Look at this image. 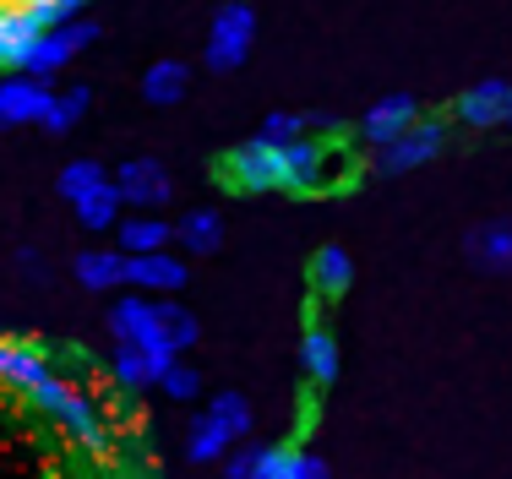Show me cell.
Segmentation results:
<instances>
[{
	"mask_svg": "<svg viewBox=\"0 0 512 479\" xmlns=\"http://www.w3.org/2000/svg\"><path fill=\"white\" fill-rule=\"evenodd\" d=\"M175 240L186 245L191 256H213L218 245H224V218H218L213 207H197V213H186L175 224Z\"/></svg>",
	"mask_w": 512,
	"mask_h": 479,
	"instance_id": "19",
	"label": "cell"
},
{
	"mask_svg": "<svg viewBox=\"0 0 512 479\" xmlns=\"http://www.w3.org/2000/svg\"><path fill=\"white\" fill-rule=\"evenodd\" d=\"M251 44H256V6L251 0H229V6L213 17L207 44H202L207 71H240L246 55H251Z\"/></svg>",
	"mask_w": 512,
	"mask_h": 479,
	"instance_id": "4",
	"label": "cell"
},
{
	"mask_svg": "<svg viewBox=\"0 0 512 479\" xmlns=\"http://www.w3.org/2000/svg\"><path fill=\"white\" fill-rule=\"evenodd\" d=\"M186 93H191L186 60H153V66L142 71V98H148V104H180Z\"/></svg>",
	"mask_w": 512,
	"mask_h": 479,
	"instance_id": "15",
	"label": "cell"
},
{
	"mask_svg": "<svg viewBox=\"0 0 512 479\" xmlns=\"http://www.w3.org/2000/svg\"><path fill=\"white\" fill-rule=\"evenodd\" d=\"M420 98L414 93H387V98H376L371 109L360 115V137L371 142V147H387V142H398L409 126H420Z\"/></svg>",
	"mask_w": 512,
	"mask_h": 479,
	"instance_id": "10",
	"label": "cell"
},
{
	"mask_svg": "<svg viewBox=\"0 0 512 479\" xmlns=\"http://www.w3.org/2000/svg\"><path fill=\"white\" fill-rule=\"evenodd\" d=\"M300 371H306L316 387H327L338 376V343L327 327H306V333H300Z\"/></svg>",
	"mask_w": 512,
	"mask_h": 479,
	"instance_id": "17",
	"label": "cell"
},
{
	"mask_svg": "<svg viewBox=\"0 0 512 479\" xmlns=\"http://www.w3.org/2000/svg\"><path fill=\"white\" fill-rule=\"evenodd\" d=\"M355 284V262H349L344 245H322V251L311 256V289L322 294V300H344V289Z\"/></svg>",
	"mask_w": 512,
	"mask_h": 479,
	"instance_id": "14",
	"label": "cell"
},
{
	"mask_svg": "<svg viewBox=\"0 0 512 479\" xmlns=\"http://www.w3.org/2000/svg\"><path fill=\"white\" fill-rule=\"evenodd\" d=\"M229 479H327V463L300 447H240L229 458Z\"/></svg>",
	"mask_w": 512,
	"mask_h": 479,
	"instance_id": "6",
	"label": "cell"
},
{
	"mask_svg": "<svg viewBox=\"0 0 512 479\" xmlns=\"http://www.w3.org/2000/svg\"><path fill=\"white\" fill-rule=\"evenodd\" d=\"M153 305H158V327H164V338L175 343V354L191 349V343H197V333H202L197 316H191L186 305H175V300H153Z\"/></svg>",
	"mask_w": 512,
	"mask_h": 479,
	"instance_id": "24",
	"label": "cell"
},
{
	"mask_svg": "<svg viewBox=\"0 0 512 479\" xmlns=\"http://www.w3.org/2000/svg\"><path fill=\"white\" fill-rule=\"evenodd\" d=\"M109 333H115L120 349L142 354V360H148L158 376H164L169 365L180 360L175 343H169V338H164V327H158V305L148 300V294H126V300L109 305Z\"/></svg>",
	"mask_w": 512,
	"mask_h": 479,
	"instance_id": "2",
	"label": "cell"
},
{
	"mask_svg": "<svg viewBox=\"0 0 512 479\" xmlns=\"http://www.w3.org/2000/svg\"><path fill=\"white\" fill-rule=\"evenodd\" d=\"M88 109H93V88H60L55 104H50V115H44V131H50V137H66Z\"/></svg>",
	"mask_w": 512,
	"mask_h": 479,
	"instance_id": "21",
	"label": "cell"
},
{
	"mask_svg": "<svg viewBox=\"0 0 512 479\" xmlns=\"http://www.w3.org/2000/svg\"><path fill=\"white\" fill-rule=\"evenodd\" d=\"M463 256L480 273H512V218H485L463 235Z\"/></svg>",
	"mask_w": 512,
	"mask_h": 479,
	"instance_id": "11",
	"label": "cell"
},
{
	"mask_svg": "<svg viewBox=\"0 0 512 479\" xmlns=\"http://www.w3.org/2000/svg\"><path fill=\"white\" fill-rule=\"evenodd\" d=\"M115 191L126 207H142V213H158V207L175 196V180H169V164H158V158H126V164L115 169Z\"/></svg>",
	"mask_w": 512,
	"mask_h": 479,
	"instance_id": "8",
	"label": "cell"
},
{
	"mask_svg": "<svg viewBox=\"0 0 512 479\" xmlns=\"http://www.w3.org/2000/svg\"><path fill=\"white\" fill-rule=\"evenodd\" d=\"M71 213H77V224H82V229L104 235V229H120V213H126V202H120L115 180H109V186H99L93 196H82V202L71 207Z\"/></svg>",
	"mask_w": 512,
	"mask_h": 479,
	"instance_id": "20",
	"label": "cell"
},
{
	"mask_svg": "<svg viewBox=\"0 0 512 479\" xmlns=\"http://www.w3.org/2000/svg\"><path fill=\"white\" fill-rule=\"evenodd\" d=\"M115 382L126 387V392H142V387H158V371L142 360V354L120 349V354H115Z\"/></svg>",
	"mask_w": 512,
	"mask_h": 479,
	"instance_id": "25",
	"label": "cell"
},
{
	"mask_svg": "<svg viewBox=\"0 0 512 479\" xmlns=\"http://www.w3.org/2000/svg\"><path fill=\"white\" fill-rule=\"evenodd\" d=\"M507 93H512V82H480V88H469L453 104V120H463L469 131H491V126H502V115H507Z\"/></svg>",
	"mask_w": 512,
	"mask_h": 479,
	"instance_id": "13",
	"label": "cell"
},
{
	"mask_svg": "<svg viewBox=\"0 0 512 479\" xmlns=\"http://www.w3.org/2000/svg\"><path fill=\"white\" fill-rule=\"evenodd\" d=\"M240 436H251V403L246 392H218L213 403L191 420V441H186V458L207 463V458H224Z\"/></svg>",
	"mask_w": 512,
	"mask_h": 479,
	"instance_id": "3",
	"label": "cell"
},
{
	"mask_svg": "<svg viewBox=\"0 0 512 479\" xmlns=\"http://www.w3.org/2000/svg\"><path fill=\"white\" fill-rule=\"evenodd\" d=\"M71 273H77L82 289L109 294V289L126 284V256H120V251H82L77 262H71Z\"/></svg>",
	"mask_w": 512,
	"mask_h": 479,
	"instance_id": "16",
	"label": "cell"
},
{
	"mask_svg": "<svg viewBox=\"0 0 512 479\" xmlns=\"http://www.w3.org/2000/svg\"><path fill=\"white\" fill-rule=\"evenodd\" d=\"M442 147H447V126L431 115V120H420V126H409L398 142L376 147V175H409V169L431 164Z\"/></svg>",
	"mask_w": 512,
	"mask_h": 479,
	"instance_id": "7",
	"label": "cell"
},
{
	"mask_svg": "<svg viewBox=\"0 0 512 479\" xmlns=\"http://www.w3.org/2000/svg\"><path fill=\"white\" fill-rule=\"evenodd\" d=\"M93 39H99V22H88V17L66 22V28H50V33H39V39L28 44V55L17 60V71L33 77V82H50L55 71H66Z\"/></svg>",
	"mask_w": 512,
	"mask_h": 479,
	"instance_id": "5",
	"label": "cell"
},
{
	"mask_svg": "<svg viewBox=\"0 0 512 479\" xmlns=\"http://www.w3.org/2000/svg\"><path fill=\"white\" fill-rule=\"evenodd\" d=\"M55 104V88L50 82H33L22 71H0V131L11 126H44Z\"/></svg>",
	"mask_w": 512,
	"mask_h": 479,
	"instance_id": "9",
	"label": "cell"
},
{
	"mask_svg": "<svg viewBox=\"0 0 512 479\" xmlns=\"http://www.w3.org/2000/svg\"><path fill=\"white\" fill-rule=\"evenodd\" d=\"M99 186H109V175H104V164H93V158H77V164H66V169H60V180H55V191L66 196L71 207H77L82 196H93Z\"/></svg>",
	"mask_w": 512,
	"mask_h": 479,
	"instance_id": "22",
	"label": "cell"
},
{
	"mask_svg": "<svg viewBox=\"0 0 512 479\" xmlns=\"http://www.w3.org/2000/svg\"><path fill=\"white\" fill-rule=\"evenodd\" d=\"M311 126H333L327 115H289V109H273V115L262 120V137L267 142H306Z\"/></svg>",
	"mask_w": 512,
	"mask_h": 479,
	"instance_id": "23",
	"label": "cell"
},
{
	"mask_svg": "<svg viewBox=\"0 0 512 479\" xmlns=\"http://www.w3.org/2000/svg\"><path fill=\"white\" fill-rule=\"evenodd\" d=\"M158 387H164L169 398H197V392H202V376L191 371L186 360H175V365H169L164 376H158Z\"/></svg>",
	"mask_w": 512,
	"mask_h": 479,
	"instance_id": "26",
	"label": "cell"
},
{
	"mask_svg": "<svg viewBox=\"0 0 512 479\" xmlns=\"http://www.w3.org/2000/svg\"><path fill=\"white\" fill-rule=\"evenodd\" d=\"M126 284L137 294H175V289H186V262L169 256V251L126 256Z\"/></svg>",
	"mask_w": 512,
	"mask_h": 479,
	"instance_id": "12",
	"label": "cell"
},
{
	"mask_svg": "<svg viewBox=\"0 0 512 479\" xmlns=\"http://www.w3.org/2000/svg\"><path fill=\"white\" fill-rule=\"evenodd\" d=\"M17 273H22V284H39V289H44V284H50V278H55V273H50V262H44L39 251H28V245H22V251H17Z\"/></svg>",
	"mask_w": 512,
	"mask_h": 479,
	"instance_id": "27",
	"label": "cell"
},
{
	"mask_svg": "<svg viewBox=\"0 0 512 479\" xmlns=\"http://www.w3.org/2000/svg\"><path fill=\"white\" fill-rule=\"evenodd\" d=\"M502 126H512V93H507V115H502Z\"/></svg>",
	"mask_w": 512,
	"mask_h": 479,
	"instance_id": "28",
	"label": "cell"
},
{
	"mask_svg": "<svg viewBox=\"0 0 512 479\" xmlns=\"http://www.w3.org/2000/svg\"><path fill=\"white\" fill-rule=\"evenodd\" d=\"M327 175V147L306 142H267L251 137L224 158V180L235 191H311Z\"/></svg>",
	"mask_w": 512,
	"mask_h": 479,
	"instance_id": "1",
	"label": "cell"
},
{
	"mask_svg": "<svg viewBox=\"0 0 512 479\" xmlns=\"http://www.w3.org/2000/svg\"><path fill=\"white\" fill-rule=\"evenodd\" d=\"M115 240H120V256L169 251V218H120Z\"/></svg>",
	"mask_w": 512,
	"mask_h": 479,
	"instance_id": "18",
	"label": "cell"
}]
</instances>
